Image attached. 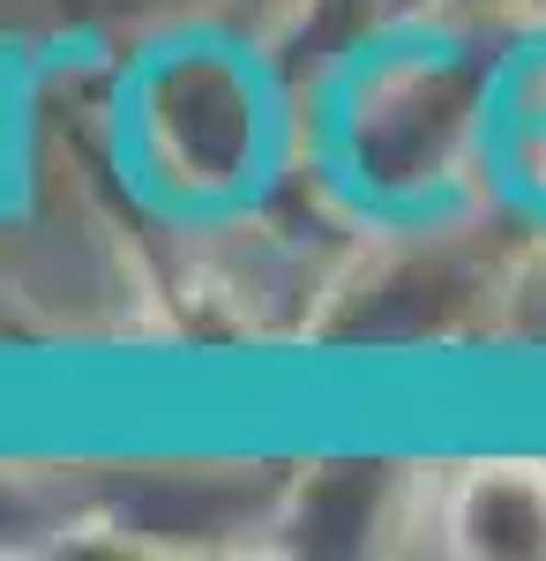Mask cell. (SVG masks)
<instances>
[{
	"label": "cell",
	"instance_id": "cell-1",
	"mask_svg": "<svg viewBox=\"0 0 546 561\" xmlns=\"http://www.w3.org/2000/svg\"><path fill=\"white\" fill-rule=\"evenodd\" d=\"M105 165L166 232H225L299 165V98L262 45L232 31H166L113 76Z\"/></svg>",
	"mask_w": 546,
	"mask_h": 561
},
{
	"label": "cell",
	"instance_id": "cell-3",
	"mask_svg": "<svg viewBox=\"0 0 546 561\" xmlns=\"http://www.w3.org/2000/svg\"><path fill=\"white\" fill-rule=\"evenodd\" d=\"M471 150H479L487 203L546 232V31L487 53Z\"/></svg>",
	"mask_w": 546,
	"mask_h": 561
},
{
	"label": "cell",
	"instance_id": "cell-2",
	"mask_svg": "<svg viewBox=\"0 0 546 561\" xmlns=\"http://www.w3.org/2000/svg\"><path fill=\"white\" fill-rule=\"evenodd\" d=\"M479 76L487 53L442 23L344 45L299 98V165L367 232H442L487 203L471 150Z\"/></svg>",
	"mask_w": 546,
	"mask_h": 561
}]
</instances>
